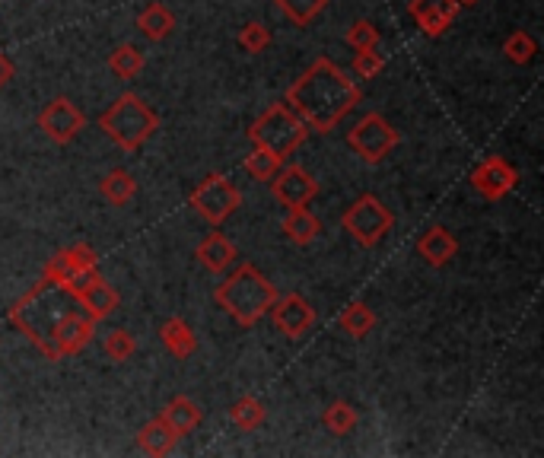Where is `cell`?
<instances>
[{"label":"cell","instance_id":"1","mask_svg":"<svg viewBox=\"0 0 544 458\" xmlns=\"http://www.w3.org/2000/svg\"><path fill=\"white\" fill-rule=\"evenodd\" d=\"M284 102L303 118V125L309 131L328 134L360 105V86L331 58H315L287 86Z\"/></svg>","mask_w":544,"mask_h":458},{"label":"cell","instance_id":"2","mask_svg":"<svg viewBox=\"0 0 544 458\" xmlns=\"http://www.w3.org/2000/svg\"><path fill=\"white\" fill-rule=\"evenodd\" d=\"M214 299L239 328H255L271 312L277 299V287L255 264L242 261L239 268L226 271L223 284H217L214 290Z\"/></svg>","mask_w":544,"mask_h":458},{"label":"cell","instance_id":"3","mask_svg":"<svg viewBox=\"0 0 544 458\" xmlns=\"http://www.w3.org/2000/svg\"><path fill=\"white\" fill-rule=\"evenodd\" d=\"M99 128L115 147H121L125 153H137L156 131H160V115H156L137 93H125L99 115Z\"/></svg>","mask_w":544,"mask_h":458},{"label":"cell","instance_id":"4","mask_svg":"<svg viewBox=\"0 0 544 458\" xmlns=\"http://www.w3.org/2000/svg\"><path fill=\"white\" fill-rule=\"evenodd\" d=\"M306 137H309V128L303 125V118L296 115L287 102H277V105H271V109H265L249 128L252 144L261 150L277 153L280 160H287V156L300 150L306 144Z\"/></svg>","mask_w":544,"mask_h":458},{"label":"cell","instance_id":"5","mask_svg":"<svg viewBox=\"0 0 544 458\" xmlns=\"http://www.w3.org/2000/svg\"><path fill=\"white\" fill-rule=\"evenodd\" d=\"M341 223H344L350 239H354L360 249H376V245L392 233L395 214L376 195H360L354 204L344 210Z\"/></svg>","mask_w":544,"mask_h":458},{"label":"cell","instance_id":"6","mask_svg":"<svg viewBox=\"0 0 544 458\" xmlns=\"http://www.w3.org/2000/svg\"><path fill=\"white\" fill-rule=\"evenodd\" d=\"M398 140H401L398 128H392L389 121H385L382 115H376V112L363 115L357 125L347 131L350 150H354L366 166H379L385 156L398 147Z\"/></svg>","mask_w":544,"mask_h":458},{"label":"cell","instance_id":"7","mask_svg":"<svg viewBox=\"0 0 544 458\" xmlns=\"http://www.w3.org/2000/svg\"><path fill=\"white\" fill-rule=\"evenodd\" d=\"M188 204L195 207L210 226H220L242 207V195H239V188L226 179V175L214 172V175H207V179L195 191H191Z\"/></svg>","mask_w":544,"mask_h":458},{"label":"cell","instance_id":"8","mask_svg":"<svg viewBox=\"0 0 544 458\" xmlns=\"http://www.w3.org/2000/svg\"><path fill=\"white\" fill-rule=\"evenodd\" d=\"M39 128L45 131V137L51 140V144L67 147V144H74V140L80 137V131L86 128V115L67 96H58L39 112Z\"/></svg>","mask_w":544,"mask_h":458},{"label":"cell","instance_id":"9","mask_svg":"<svg viewBox=\"0 0 544 458\" xmlns=\"http://www.w3.org/2000/svg\"><path fill=\"white\" fill-rule=\"evenodd\" d=\"M519 185V172L503 160V156H484L471 172V188L487 201H500Z\"/></svg>","mask_w":544,"mask_h":458},{"label":"cell","instance_id":"10","mask_svg":"<svg viewBox=\"0 0 544 458\" xmlns=\"http://www.w3.org/2000/svg\"><path fill=\"white\" fill-rule=\"evenodd\" d=\"M271 191H274V201L290 207H309L319 195V182L303 166H280L271 179Z\"/></svg>","mask_w":544,"mask_h":458},{"label":"cell","instance_id":"11","mask_svg":"<svg viewBox=\"0 0 544 458\" xmlns=\"http://www.w3.org/2000/svg\"><path fill=\"white\" fill-rule=\"evenodd\" d=\"M96 334V322L86 315L83 309H67L61 319L51 325V344L58 347L61 360L64 357H74L80 350L93 341Z\"/></svg>","mask_w":544,"mask_h":458},{"label":"cell","instance_id":"12","mask_svg":"<svg viewBox=\"0 0 544 458\" xmlns=\"http://www.w3.org/2000/svg\"><path fill=\"white\" fill-rule=\"evenodd\" d=\"M271 319L280 334H287V338H303V334L315 325V309L300 293H287V296L277 293L274 306H271Z\"/></svg>","mask_w":544,"mask_h":458},{"label":"cell","instance_id":"13","mask_svg":"<svg viewBox=\"0 0 544 458\" xmlns=\"http://www.w3.org/2000/svg\"><path fill=\"white\" fill-rule=\"evenodd\" d=\"M408 13L420 26V32L436 39V35H443L455 20H459L462 7H459V0H411Z\"/></svg>","mask_w":544,"mask_h":458},{"label":"cell","instance_id":"14","mask_svg":"<svg viewBox=\"0 0 544 458\" xmlns=\"http://www.w3.org/2000/svg\"><path fill=\"white\" fill-rule=\"evenodd\" d=\"M195 258H198V264H201L204 271H210V274H226L236 264L239 252H236V245L230 239L214 229V233H207L201 239V245L195 249Z\"/></svg>","mask_w":544,"mask_h":458},{"label":"cell","instance_id":"15","mask_svg":"<svg viewBox=\"0 0 544 458\" xmlns=\"http://www.w3.org/2000/svg\"><path fill=\"white\" fill-rule=\"evenodd\" d=\"M417 252L430 268H443L455 255H459V239H455L446 226H430L417 242Z\"/></svg>","mask_w":544,"mask_h":458},{"label":"cell","instance_id":"16","mask_svg":"<svg viewBox=\"0 0 544 458\" xmlns=\"http://www.w3.org/2000/svg\"><path fill=\"white\" fill-rule=\"evenodd\" d=\"M74 303L86 315H90L93 322H102V319H109V315L121 306V296H118V290L112 284H105V280L99 277V280H93V284L74 299Z\"/></svg>","mask_w":544,"mask_h":458},{"label":"cell","instance_id":"17","mask_svg":"<svg viewBox=\"0 0 544 458\" xmlns=\"http://www.w3.org/2000/svg\"><path fill=\"white\" fill-rule=\"evenodd\" d=\"M160 341L175 360H188L198 350V334L185 319H166L160 325Z\"/></svg>","mask_w":544,"mask_h":458},{"label":"cell","instance_id":"18","mask_svg":"<svg viewBox=\"0 0 544 458\" xmlns=\"http://www.w3.org/2000/svg\"><path fill=\"white\" fill-rule=\"evenodd\" d=\"M179 439H182V436L175 433V430L169 427V420L160 414V417H153L150 424L137 433V446L144 449L147 455H156V458H160V455H169L175 446H179Z\"/></svg>","mask_w":544,"mask_h":458},{"label":"cell","instance_id":"19","mask_svg":"<svg viewBox=\"0 0 544 458\" xmlns=\"http://www.w3.org/2000/svg\"><path fill=\"white\" fill-rule=\"evenodd\" d=\"M163 417L169 420V427L179 433V436H188V433H195L201 427V420H204V411H201V404L198 401H191L188 395H175L166 408H163Z\"/></svg>","mask_w":544,"mask_h":458},{"label":"cell","instance_id":"20","mask_svg":"<svg viewBox=\"0 0 544 458\" xmlns=\"http://www.w3.org/2000/svg\"><path fill=\"white\" fill-rule=\"evenodd\" d=\"M137 29L144 32V39L163 42V39H169V35L175 32V13L166 4H160V0H153V4H147L144 10H140Z\"/></svg>","mask_w":544,"mask_h":458},{"label":"cell","instance_id":"21","mask_svg":"<svg viewBox=\"0 0 544 458\" xmlns=\"http://www.w3.org/2000/svg\"><path fill=\"white\" fill-rule=\"evenodd\" d=\"M322 233V223L319 217L312 214L309 207H290L287 217H284V236L296 245H309L315 242Z\"/></svg>","mask_w":544,"mask_h":458},{"label":"cell","instance_id":"22","mask_svg":"<svg viewBox=\"0 0 544 458\" xmlns=\"http://www.w3.org/2000/svg\"><path fill=\"white\" fill-rule=\"evenodd\" d=\"M99 195L102 201H109L112 207H125L137 195V182L128 169H112L105 179L99 182Z\"/></svg>","mask_w":544,"mask_h":458},{"label":"cell","instance_id":"23","mask_svg":"<svg viewBox=\"0 0 544 458\" xmlns=\"http://www.w3.org/2000/svg\"><path fill=\"white\" fill-rule=\"evenodd\" d=\"M109 70L115 77H121V80H131V77H137L140 70H144V51H140L137 45H118V48H112V55H109Z\"/></svg>","mask_w":544,"mask_h":458},{"label":"cell","instance_id":"24","mask_svg":"<svg viewBox=\"0 0 544 458\" xmlns=\"http://www.w3.org/2000/svg\"><path fill=\"white\" fill-rule=\"evenodd\" d=\"M274 4L293 26L306 29L309 23H315V16H322V10L328 7V0H274Z\"/></svg>","mask_w":544,"mask_h":458},{"label":"cell","instance_id":"25","mask_svg":"<svg viewBox=\"0 0 544 458\" xmlns=\"http://www.w3.org/2000/svg\"><path fill=\"white\" fill-rule=\"evenodd\" d=\"M230 420H233V424H236L239 430H258V427L268 420V411H265V404H261L258 398L245 395V398L233 401V408H230Z\"/></svg>","mask_w":544,"mask_h":458},{"label":"cell","instance_id":"26","mask_svg":"<svg viewBox=\"0 0 544 458\" xmlns=\"http://www.w3.org/2000/svg\"><path fill=\"white\" fill-rule=\"evenodd\" d=\"M325 427H328V433H335V436H347V433H354L357 430V420H360V414H357V408L350 401H331L328 408H325Z\"/></svg>","mask_w":544,"mask_h":458},{"label":"cell","instance_id":"27","mask_svg":"<svg viewBox=\"0 0 544 458\" xmlns=\"http://www.w3.org/2000/svg\"><path fill=\"white\" fill-rule=\"evenodd\" d=\"M341 328L350 334V338H366L376 328V312L366 303H350L341 312Z\"/></svg>","mask_w":544,"mask_h":458},{"label":"cell","instance_id":"28","mask_svg":"<svg viewBox=\"0 0 544 458\" xmlns=\"http://www.w3.org/2000/svg\"><path fill=\"white\" fill-rule=\"evenodd\" d=\"M284 166V160H280L277 153H271V150H261V147H255L249 156H245V172L252 175V179H258V182H271L274 179V172Z\"/></svg>","mask_w":544,"mask_h":458},{"label":"cell","instance_id":"29","mask_svg":"<svg viewBox=\"0 0 544 458\" xmlns=\"http://www.w3.org/2000/svg\"><path fill=\"white\" fill-rule=\"evenodd\" d=\"M503 55H506V61H513V64H529L538 55V42L525 29H516L510 39L503 42Z\"/></svg>","mask_w":544,"mask_h":458},{"label":"cell","instance_id":"30","mask_svg":"<svg viewBox=\"0 0 544 458\" xmlns=\"http://www.w3.org/2000/svg\"><path fill=\"white\" fill-rule=\"evenodd\" d=\"M102 354L109 357V360H115V363H125L134 354V338L125 328H115V331H109L102 338Z\"/></svg>","mask_w":544,"mask_h":458},{"label":"cell","instance_id":"31","mask_svg":"<svg viewBox=\"0 0 544 458\" xmlns=\"http://www.w3.org/2000/svg\"><path fill=\"white\" fill-rule=\"evenodd\" d=\"M382 67H385V55H379L376 48H360L354 55V64H350L357 80H373L376 74H382Z\"/></svg>","mask_w":544,"mask_h":458},{"label":"cell","instance_id":"32","mask_svg":"<svg viewBox=\"0 0 544 458\" xmlns=\"http://www.w3.org/2000/svg\"><path fill=\"white\" fill-rule=\"evenodd\" d=\"M268 45H271V29L265 23H245L239 29V48L258 55V51H265Z\"/></svg>","mask_w":544,"mask_h":458},{"label":"cell","instance_id":"33","mask_svg":"<svg viewBox=\"0 0 544 458\" xmlns=\"http://www.w3.org/2000/svg\"><path fill=\"white\" fill-rule=\"evenodd\" d=\"M67 261H70V268H77V271H86V268H99V252L93 249L90 242H77V245H70V249H64Z\"/></svg>","mask_w":544,"mask_h":458},{"label":"cell","instance_id":"34","mask_svg":"<svg viewBox=\"0 0 544 458\" xmlns=\"http://www.w3.org/2000/svg\"><path fill=\"white\" fill-rule=\"evenodd\" d=\"M379 35L382 32L373 23L357 20L354 26H350V32H347V42L354 45V51H360V48H376L379 45Z\"/></svg>","mask_w":544,"mask_h":458},{"label":"cell","instance_id":"35","mask_svg":"<svg viewBox=\"0 0 544 458\" xmlns=\"http://www.w3.org/2000/svg\"><path fill=\"white\" fill-rule=\"evenodd\" d=\"M13 74H16V67H13V61L4 55V51H0V90H4V86L13 80Z\"/></svg>","mask_w":544,"mask_h":458},{"label":"cell","instance_id":"36","mask_svg":"<svg viewBox=\"0 0 544 458\" xmlns=\"http://www.w3.org/2000/svg\"><path fill=\"white\" fill-rule=\"evenodd\" d=\"M471 4H478V0H459V7H471Z\"/></svg>","mask_w":544,"mask_h":458}]
</instances>
